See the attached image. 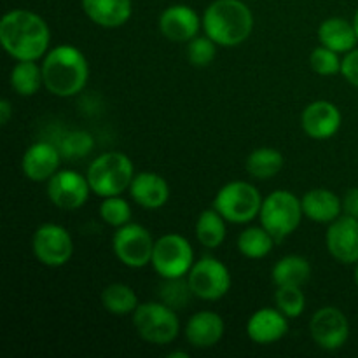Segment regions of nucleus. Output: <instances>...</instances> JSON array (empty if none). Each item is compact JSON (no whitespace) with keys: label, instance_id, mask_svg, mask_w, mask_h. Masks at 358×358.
I'll list each match as a JSON object with an SVG mask.
<instances>
[{"label":"nucleus","instance_id":"6","mask_svg":"<svg viewBox=\"0 0 358 358\" xmlns=\"http://www.w3.org/2000/svg\"><path fill=\"white\" fill-rule=\"evenodd\" d=\"M262 198L247 182H229L215 196L213 208L233 224H247L261 213Z\"/></svg>","mask_w":358,"mask_h":358},{"label":"nucleus","instance_id":"18","mask_svg":"<svg viewBox=\"0 0 358 358\" xmlns=\"http://www.w3.org/2000/svg\"><path fill=\"white\" fill-rule=\"evenodd\" d=\"M289 332V322L280 310L264 308L255 311L247 322V336L257 345H271Z\"/></svg>","mask_w":358,"mask_h":358},{"label":"nucleus","instance_id":"26","mask_svg":"<svg viewBox=\"0 0 358 358\" xmlns=\"http://www.w3.org/2000/svg\"><path fill=\"white\" fill-rule=\"evenodd\" d=\"M226 219L213 210H205L196 222V236L206 248H217L226 238Z\"/></svg>","mask_w":358,"mask_h":358},{"label":"nucleus","instance_id":"20","mask_svg":"<svg viewBox=\"0 0 358 358\" xmlns=\"http://www.w3.org/2000/svg\"><path fill=\"white\" fill-rule=\"evenodd\" d=\"M222 336L224 320L215 311H199L185 325V338L196 348H212Z\"/></svg>","mask_w":358,"mask_h":358},{"label":"nucleus","instance_id":"32","mask_svg":"<svg viewBox=\"0 0 358 358\" xmlns=\"http://www.w3.org/2000/svg\"><path fill=\"white\" fill-rule=\"evenodd\" d=\"M94 140L87 131H73L63 138L59 152L69 159H79L93 150Z\"/></svg>","mask_w":358,"mask_h":358},{"label":"nucleus","instance_id":"4","mask_svg":"<svg viewBox=\"0 0 358 358\" xmlns=\"http://www.w3.org/2000/svg\"><path fill=\"white\" fill-rule=\"evenodd\" d=\"M86 177L94 194L110 198L122 194L131 185L135 170L126 154L105 152L90 164Z\"/></svg>","mask_w":358,"mask_h":358},{"label":"nucleus","instance_id":"10","mask_svg":"<svg viewBox=\"0 0 358 358\" xmlns=\"http://www.w3.org/2000/svg\"><path fill=\"white\" fill-rule=\"evenodd\" d=\"M189 287L199 299L217 301L231 289L229 269L215 257H203L189 271Z\"/></svg>","mask_w":358,"mask_h":358},{"label":"nucleus","instance_id":"2","mask_svg":"<svg viewBox=\"0 0 358 358\" xmlns=\"http://www.w3.org/2000/svg\"><path fill=\"white\" fill-rule=\"evenodd\" d=\"M44 86L56 96L80 93L90 77V66L83 52L73 45H58L45 55L42 63Z\"/></svg>","mask_w":358,"mask_h":358},{"label":"nucleus","instance_id":"33","mask_svg":"<svg viewBox=\"0 0 358 358\" xmlns=\"http://www.w3.org/2000/svg\"><path fill=\"white\" fill-rule=\"evenodd\" d=\"M339 52L332 51V49L320 45V48L313 49L310 56V65L320 76H334V73L341 72V59H339Z\"/></svg>","mask_w":358,"mask_h":358},{"label":"nucleus","instance_id":"31","mask_svg":"<svg viewBox=\"0 0 358 358\" xmlns=\"http://www.w3.org/2000/svg\"><path fill=\"white\" fill-rule=\"evenodd\" d=\"M100 215L108 226L121 227L131 219V208H129L128 201H124L122 198L110 196V198H105L103 203L100 205Z\"/></svg>","mask_w":358,"mask_h":358},{"label":"nucleus","instance_id":"22","mask_svg":"<svg viewBox=\"0 0 358 358\" xmlns=\"http://www.w3.org/2000/svg\"><path fill=\"white\" fill-rule=\"evenodd\" d=\"M304 215L318 224H331L339 217L343 201L329 189H313L301 199Z\"/></svg>","mask_w":358,"mask_h":358},{"label":"nucleus","instance_id":"30","mask_svg":"<svg viewBox=\"0 0 358 358\" xmlns=\"http://www.w3.org/2000/svg\"><path fill=\"white\" fill-rule=\"evenodd\" d=\"M276 308L285 315L287 318H297L303 315L306 306V297H304L301 287H278L275 294Z\"/></svg>","mask_w":358,"mask_h":358},{"label":"nucleus","instance_id":"12","mask_svg":"<svg viewBox=\"0 0 358 358\" xmlns=\"http://www.w3.org/2000/svg\"><path fill=\"white\" fill-rule=\"evenodd\" d=\"M310 332L320 348L336 352L343 348L350 338L348 318L338 308H322L311 318Z\"/></svg>","mask_w":358,"mask_h":358},{"label":"nucleus","instance_id":"37","mask_svg":"<svg viewBox=\"0 0 358 358\" xmlns=\"http://www.w3.org/2000/svg\"><path fill=\"white\" fill-rule=\"evenodd\" d=\"M343 212L350 217L358 219V187L350 189L343 198Z\"/></svg>","mask_w":358,"mask_h":358},{"label":"nucleus","instance_id":"21","mask_svg":"<svg viewBox=\"0 0 358 358\" xmlns=\"http://www.w3.org/2000/svg\"><path fill=\"white\" fill-rule=\"evenodd\" d=\"M83 9L93 23L103 28L122 27L131 17V0H83Z\"/></svg>","mask_w":358,"mask_h":358},{"label":"nucleus","instance_id":"7","mask_svg":"<svg viewBox=\"0 0 358 358\" xmlns=\"http://www.w3.org/2000/svg\"><path fill=\"white\" fill-rule=\"evenodd\" d=\"M133 325L142 339L152 345H168L180 331V324L168 304L145 303L138 304L133 311Z\"/></svg>","mask_w":358,"mask_h":358},{"label":"nucleus","instance_id":"13","mask_svg":"<svg viewBox=\"0 0 358 358\" xmlns=\"http://www.w3.org/2000/svg\"><path fill=\"white\" fill-rule=\"evenodd\" d=\"M87 177L73 170L56 171L48 184V196L52 205L62 210H77L90 198Z\"/></svg>","mask_w":358,"mask_h":358},{"label":"nucleus","instance_id":"11","mask_svg":"<svg viewBox=\"0 0 358 358\" xmlns=\"http://www.w3.org/2000/svg\"><path fill=\"white\" fill-rule=\"evenodd\" d=\"M34 254L49 268L66 264L73 254V243L69 231L58 224H44L34 234Z\"/></svg>","mask_w":358,"mask_h":358},{"label":"nucleus","instance_id":"41","mask_svg":"<svg viewBox=\"0 0 358 358\" xmlns=\"http://www.w3.org/2000/svg\"><path fill=\"white\" fill-rule=\"evenodd\" d=\"M355 282H357V287H358V266H357V269H355Z\"/></svg>","mask_w":358,"mask_h":358},{"label":"nucleus","instance_id":"16","mask_svg":"<svg viewBox=\"0 0 358 358\" xmlns=\"http://www.w3.org/2000/svg\"><path fill=\"white\" fill-rule=\"evenodd\" d=\"M199 16L189 6H171L159 17V30L168 41L191 42L199 30Z\"/></svg>","mask_w":358,"mask_h":358},{"label":"nucleus","instance_id":"8","mask_svg":"<svg viewBox=\"0 0 358 358\" xmlns=\"http://www.w3.org/2000/svg\"><path fill=\"white\" fill-rule=\"evenodd\" d=\"M194 261V252L191 243L180 234H164L154 243L152 261L156 273L164 280L182 278L189 275Z\"/></svg>","mask_w":358,"mask_h":358},{"label":"nucleus","instance_id":"25","mask_svg":"<svg viewBox=\"0 0 358 358\" xmlns=\"http://www.w3.org/2000/svg\"><path fill=\"white\" fill-rule=\"evenodd\" d=\"M44 83L42 69L35 62H17L10 70V86L20 96H34Z\"/></svg>","mask_w":358,"mask_h":358},{"label":"nucleus","instance_id":"15","mask_svg":"<svg viewBox=\"0 0 358 358\" xmlns=\"http://www.w3.org/2000/svg\"><path fill=\"white\" fill-rule=\"evenodd\" d=\"M301 124L310 138L327 140L338 133L341 126V112L334 103L325 100L308 105L301 115Z\"/></svg>","mask_w":358,"mask_h":358},{"label":"nucleus","instance_id":"19","mask_svg":"<svg viewBox=\"0 0 358 358\" xmlns=\"http://www.w3.org/2000/svg\"><path fill=\"white\" fill-rule=\"evenodd\" d=\"M131 198L138 203L140 206L147 210H157L166 205L170 198V187L168 182L161 175L152 173V171H142L135 175L129 185Z\"/></svg>","mask_w":358,"mask_h":358},{"label":"nucleus","instance_id":"17","mask_svg":"<svg viewBox=\"0 0 358 358\" xmlns=\"http://www.w3.org/2000/svg\"><path fill=\"white\" fill-rule=\"evenodd\" d=\"M59 159H62V152L55 145L37 142L28 147L27 152L23 154L21 168H23V173L28 180L44 182L56 173Z\"/></svg>","mask_w":358,"mask_h":358},{"label":"nucleus","instance_id":"36","mask_svg":"<svg viewBox=\"0 0 358 358\" xmlns=\"http://www.w3.org/2000/svg\"><path fill=\"white\" fill-rule=\"evenodd\" d=\"M341 73L350 84L358 87V49L346 52L345 59L341 62Z\"/></svg>","mask_w":358,"mask_h":358},{"label":"nucleus","instance_id":"34","mask_svg":"<svg viewBox=\"0 0 358 358\" xmlns=\"http://www.w3.org/2000/svg\"><path fill=\"white\" fill-rule=\"evenodd\" d=\"M215 42L206 35V37H194L189 42L187 58L191 65L206 66L215 59Z\"/></svg>","mask_w":358,"mask_h":358},{"label":"nucleus","instance_id":"40","mask_svg":"<svg viewBox=\"0 0 358 358\" xmlns=\"http://www.w3.org/2000/svg\"><path fill=\"white\" fill-rule=\"evenodd\" d=\"M168 357H182V358H187V353L177 352V353H170V355H168Z\"/></svg>","mask_w":358,"mask_h":358},{"label":"nucleus","instance_id":"23","mask_svg":"<svg viewBox=\"0 0 358 358\" xmlns=\"http://www.w3.org/2000/svg\"><path fill=\"white\" fill-rule=\"evenodd\" d=\"M318 41L336 52H350L355 49L358 37L353 23L343 17H329L318 28Z\"/></svg>","mask_w":358,"mask_h":358},{"label":"nucleus","instance_id":"14","mask_svg":"<svg viewBox=\"0 0 358 358\" xmlns=\"http://www.w3.org/2000/svg\"><path fill=\"white\" fill-rule=\"evenodd\" d=\"M325 241L336 261L343 264L358 262V219L350 215L338 217L329 226Z\"/></svg>","mask_w":358,"mask_h":358},{"label":"nucleus","instance_id":"5","mask_svg":"<svg viewBox=\"0 0 358 358\" xmlns=\"http://www.w3.org/2000/svg\"><path fill=\"white\" fill-rule=\"evenodd\" d=\"M303 203L289 191H275L262 201L261 224L276 241L285 240L301 224Z\"/></svg>","mask_w":358,"mask_h":358},{"label":"nucleus","instance_id":"35","mask_svg":"<svg viewBox=\"0 0 358 358\" xmlns=\"http://www.w3.org/2000/svg\"><path fill=\"white\" fill-rule=\"evenodd\" d=\"M161 289H163L161 290V299L170 308L185 306V303L189 301V294H192L189 282H182V278L168 280V283H164Z\"/></svg>","mask_w":358,"mask_h":358},{"label":"nucleus","instance_id":"38","mask_svg":"<svg viewBox=\"0 0 358 358\" xmlns=\"http://www.w3.org/2000/svg\"><path fill=\"white\" fill-rule=\"evenodd\" d=\"M10 115H13V107H10L9 100L0 101V124L6 126L10 121Z\"/></svg>","mask_w":358,"mask_h":358},{"label":"nucleus","instance_id":"27","mask_svg":"<svg viewBox=\"0 0 358 358\" xmlns=\"http://www.w3.org/2000/svg\"><path fill=\"white\" fill-rule=\"evenodd\" d=\"M101 304L108 313L128 315L138 308V299L133 289L124 283H112L101 292Z\"/></svg>","mask_w":358,"mask_h":358},{"label":"nucleus","instance_id":"29","mask_svg":"<svg viewBox=\"0 0 358 358\" xmlns=\"http://www.w3.org/2000/svg\"><path fill=\"white\" fill-rule=\"evenodd\" d=\"M275 241L264 227H248L238 238V250L248 259H262L273 250Z\"/></svg>","mask_w":358,"mask_h":358},{"label":"nucleus","instance_id":"3","mask_svg":"<svg viewBox=\"0 0 358 358\" xmlns=\"http://www.w3.org/2000/svg\"><path fill=\"white\" fill-rule=\"evenodd\" d=\"M203 28L215 44L233 48L250 37L254 16L240 0H215L203 14Z\"/></svg>","mask_w":358,"mask_h":358},{"label":"nucleus","instance_id":"1","mask_svg":"<svg viewBox=\"0 0 358 358\" xmlns=\"http://www.w3.org/2000/svg\"><path fill=\"white\" fill-rule=\"evenodd\" d=\"M51 34L38 14L24 9H14L0 21V42L7 55L17 62H35L49 48Z\"/></svg>","mask_w":358,"mask_h":358},{"label":"nucleus","instance_id":"28","mask_svg":"<svg viewBox=\"0 0 358 358\" xmlns=\"http://www.w3.org/2000/svg\"><path fill=\"white\" fill-rule=\"evenodd\" d=\"M283 168V156L275 149L262 147L255 149L250 156L247 157V171L252 177L259 180H266L278 173Z\"/></svg>","mask_w":358,"mask_h":358},{"label":"nucleus","instance_id":"24","mask_svg":"<svg viewBox=\"0 0 358 358\" xmlns=\"http://www.w3.org/2000/svg\"><path fill=\"white\" fill-rule=\"evenodd\" d=\"M310 276V262L301 255H287L273 268V282L276 287H303Z\"/></svg>","mask_w":358,"mask_h":358},{"label":"nucleus","instance_id":"9","mask_svg":"<svg viewBox=\"0 0 358 358\" xmlns=\"http://www.w3.org/2000/svg\"><path fill=\"white\" fill-rule=\"evenodd\" d=\"M112 248L122 264L128 268H143L152 261L154 241L149 231L140 224H124L117 227Z\"/></svg>","mask_w":358,"mask_h":358},{"label":"nucleus","instance_id":"39","mask_svg":"<svg viewBox=\"0 0 358 358\" xmlns=\"http://www.w3.org/2000/svg\"><path fill=\"white\" fill-rule=\"evenodd\" d=\"M353 27H355L357 37H358V10H357V13H355V17H353Z\"/></svg>","mask_w":358,"mask_h":358}]
</instances>
